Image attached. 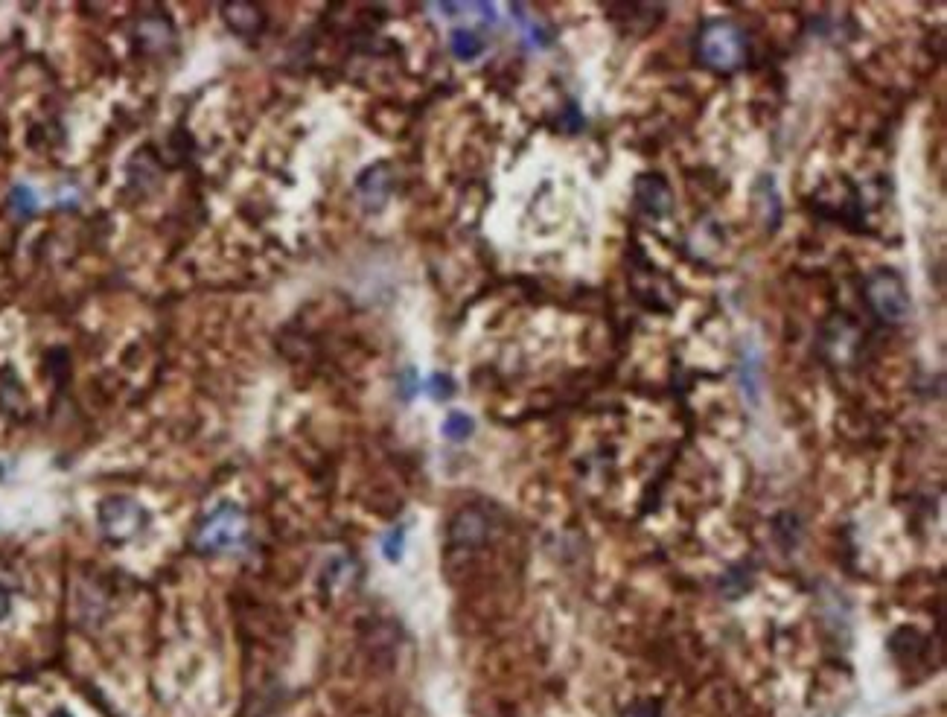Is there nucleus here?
Returning <instances> with one entry per match:
<instances>
[{
    "label": "nucleus",
    "instance_id": "f257e3e1",
    "mask_svg": "<svg viewBox=\"0 0 947 717\" xmlns=\"http://www.w3.org/2000/svg\"><path fill=\"white\" fill-rule=\"evenodd\" d=\"M697 59L714 73H738L749 59V38L729 18H709L697 33Z\"/></svg>",
    "mask_w": 947,
    "mask_h": 717
},
{
    "label": "nucleus",
    "instance_id": "f03ea898",
    "mask_svg": "<svg viewBox=\"0 0 947 717\" xmlns=\"http://www.w3.org/2000/svg\"><path fill=\"white\" fill-rule=\"evenodd\" d=\"M863 295H866L869 309L878 315L883 324H904L910 318V309H913L910 289H907L904 277L895 269L880 266L875 272L866 274Z\"/></svg>",
    "mask_w": 947,
    "mask_h": 717
},
{
    "label": "nucleus",
    "instance_id": "7ed1b4c3",
    "mask_svg": "<svg viewBox=\"0 0 947 717\" xmlns=\"http://www.w3.org/2000/svg\"><path fill=\"white\" fill-rule=\"evenodd\" d=\"M248 534V519L245 513L239 511L237 505H219L213 513H207L199 528H196V537H193V546L196 551L204 554H222V551H231L237 548Z\"/></svg>",
    "mask_w": 947,
    "mask_h": 717
},
{
    "label": "nucleus",
    "instance_id": "20e7f679",
    "mask_svg": "<svg viewBox=\"0 0 947 717\" xmlns=\"http://www.w3.org/2000/svg\"><path fill=\"white\" fill-rule=\"evenodd\" d=\"M97 519H100L102 534L108 540L123 543V540H132L137 531L146 525V511L129 496H111V499H105L100 505Z\"/></svg>",
    "mask_w": 947,
    "mask_h": 717
},
{
    "label": "nucleus",
    "instance_id": "39448f33",
    "mask_svg": "<svg viewBox=\"0 0 947 717\" xmlns=\"http://www.w3.org/2000/svg\"><path fill=\"white\" fill-rule=\"evenodd\" d=\"M636 205L650 219L668 216L671 213V187H668V181L662 175H653V172L639 175V181H636Z\"/></svg>",
    "mask_w": 947,
    "mask_h": 717
},
{
    "label": "nucleus",
    "instance_id": "423d86ee",
    "mask_svg": "<svg viewBox=\"0 0 947 717\" xmlns=\"http://www.w3.org/2000/svg\"><path fill=\"white\" fill-rule=\"evenodd\" d=\"M222 18H225V24H228L234 33L245 35V38H254V35L263 30V24H266L263 9L254 6V3H225V6H222Z\"/></svg>",
    "mask_w": 947,
    "mask_h": 717
},
{
    "label": "nucleus",
    "instance_id": "0eeeda50",
    "mask_svg": "<svg viewBox=\"0 0 947 717\" xmlns=\"http://www.w3.org/2000/svg\"><path fill=\"white\" fill-rule=\"evenodd\" d=\"M487 531H490V522L481 511H461L452 522V543L458 546H481L487 540Z\"/></svg>",
    "mask_w": 947,
    "mask_h": 717
},
{
    "label": "nucleus",
    "instance_id": "6e6552de",
    "mask_svg": "<svg viewBox=\"0 0 947 717\" xmlns=\"http://www.w3.org/2000/svg\"><path fill=\"white\" fill-rule=\"evenodd\" d=\"M356 190H359L362 202L368 207H382V202L391 193V170H388V164H373L371 170L362 172Z\"/></svg>",
    "mask_w": 947,
    "mask_h": 717
},
{
    "label": "nucleus",
    "instance_id": "1a4fd4ad",
    "mask_svg": "<svg viewBox=\"0 0 947 717\" xmlns=\"http://www.w3.org/2000/svg\"><path fill=\"white\" fill-rule=\"evenodd\" d=\"M452 53L461 62H473V59H478L484 53V41L473 30H455L452 33Z\"/></svg>",
    "mask_w": 947,
    "mask_h": 717
},
{
    "label": "nucleus",
    "instance_id": "9d476101",
    "mask_svg": "<svg viewBox=\"0 0 947 717\" xmlns=\"http://www.w3.org/2000/svg\"><path fill=\"white\" fill-rule=\"evenodd\" d=\"M473 429V417L464 414V411H452V414L443 420V435H446L449 441H467V438L473 435Z\"/></svg>",
    "mask_w": 947,
    "mask_h": 717
},
{
    "label": "nucleus",
    "instance_id": "9b49d317",
    "mask_svg": "<svg viewBox=\"0 0 947 717\" xmlns=\"http://www.w3.org/2000/svg\"><path fill=\"white\" fill-rule=\"evenodd\" d=\"M403 546H406V531L403 528H391L388 537L382 540V551L391 563H397L403 557Z\"/></svg>",
    "mask_w": 947,
    "mask_h": 717
},
{
    "label": "nucleus",
    "instance_id": "f8f14e48",
    "mask_svg": "<svg viewBox=\"0 0 947 717\" xmlns=\"http://www.w3.org/2000/svg\"><path fill=\"white\" fill-rule=\"evenodd\" d=\"M621 717H662V706L656 700H639L630 709H624Z\"/></svg>",
    "mask_w": 947,
    "mask_h": 717
},
{
    "label": "nucleus",
    "instance_id": "ddd939ff",
    "mask_svg": "<svg viewBox=\"0 0 947 717\" xmlns=\"http://www.w3.org/2000/svg\"><path fill=\"white\" fill-rule=\"evenodd\" d=\"M429 388H432V397H438V400H446V397L452 394V388H455V385H452V379H449V376L435 374L432 379H429Z\"/></svg>",
    "mask_w": 947,
    "mask_h": 717
},
{
    "label": "nucleus",
    "instance_id": "4468645a",
    "mask_svg": "<svg viewBox=\"0 0 947 717\" xmlns=\"http://www.w3.org/2000/svg\"><path fill=\"white\" fill-rule=\"evenodd\" d=\"M6 613H9V592L0 586V618H6Z\"/></svg>",
    "mask_w": 947,
    "mask_h": 717
},
{
    "label": "nucleus",
    "instance_id": "2eb2a0df",
    "mask_svg": "<svg viewBox=\"0 0 947 717\" xmlns=\"http://www.w3.org/2000/svg\"><path fill=\"white\" fill-rule=\"evenodd\" d=\"M50 717H70V712H65V709H59V712H53V715Z\"/></svg>",
    "mask_w": 947,
    "mask_h": 717
}]
</instances>
